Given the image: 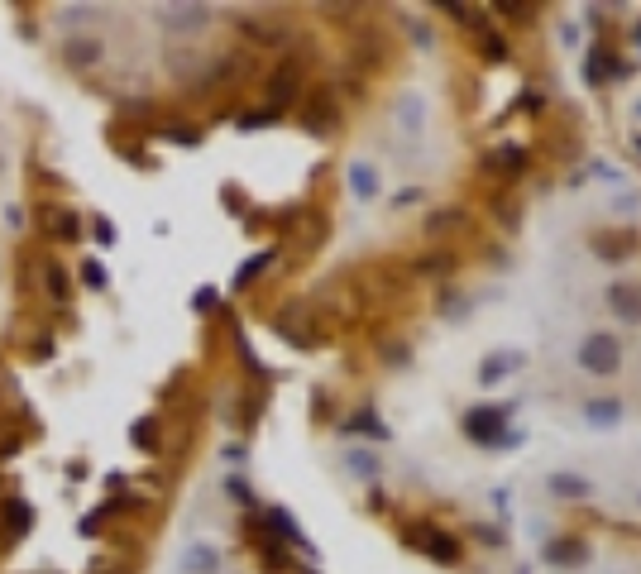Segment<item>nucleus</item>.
<instances>
[{"mask_svg":"<svg viewBox=\"0 0 641 574\" xmlns=\"http://www.w3.org/2000/svg\"><path fill=\"white\" fill-rule=\"evenodd\" d=\"M335 431L345 436V441H354V436H369L374 445H383V441H393V431L378 421V412H374V402H364V407H354L350 417L345 421H335Z\"/></svg>","mask_w":641,"mask_h":574,"instance_id":"20","label":"nucleus"},{"mask_svg":"<svg viewBox=\"0 0 641 574\" xmlns=\"http://www.w3.org/2000/svg\"><path fill=\"white\" fill-rule=\"evenodd\" d=\"M235 34L249 39V53H254V48H268V53H273V48H283V53H288V44H292L288 24L268 20V15H240V20H235Z\"/></svg>","mask_w":641,"mask_h":574,"instance_id":"11","label":"nucleus"},{"mask_svg":"<svg viewBox=\"0 0 641 574\" xmlns=\"http://www.w3.org/2000/svg\"><path fill=\"white\" fill-rule=\"evenodd\" d=\"M182 570L187 574H216L221 570V551H216V546H206V541H197V546H187Z\"/></svg>","mask_w":641,"mask_h":574,"instance_id":"32","label":"nucleus"},{"mask_svg":"<svg viewBox=\"0 0 641 574\" xmlns=\"http://www.w3.org/2000/svg\"><path fill=\"white\" fill-rule=\"evenodd\" d=\"M345 182H350V197L354 201H378V192H383L378 168H374V163H364V158H354L350 168H345Z\"/></svg>","mask_w":641,"mask_h":574,"instance_id":"26","label":"nucleus"},{"mask_svg":"<svg viewBox=\"0 0 641 574\" xmlns=\"http://www.w3.org/2000/svg\"><path fill=\"white\" fill-rule=\"evenodd\" d=\"M417 201H421V187H407V192L393 197V211H398V206H417Z\"/></svg>","mask_w":641,"mask_h":574,"instance_id":"49","label":"nucleus"},{"mask_svg":"<svg viewBox=\"0 0 641 574\" xmlns=\"http://www.w3.org/2000/svg\"><path fill=\"white\" fill-rule=\"evenodd\" d=\"M106 144H111V154L125 158L130 168H139V173H158V158L144 149V144H149V134H144V130H125V125H111Z\"/></svg>","mask_w":641,"mask_h":574,"instance_id":"14","label":"nucleus"},{"mask_svg":"<svg viewBox=\"0 0 641 574\" xmlns=\"http://www.w3.org/2000/svg\"><path fill=\"white\" fill-rule=\"evenodd\" d=\"M627 144H632V149H637V154H641V134H627Z\"/></svg>","mask_w":641,"mask_h":574,"instance_id":"54","label":"nucleus"},{"mask_svg":"<svg viewBox=\"0 0 641 574\" xmlns=\"http://www.w3.org/2000/svg\"><path fill=\"white\" fill-rule=\"evenodd\" d=\"M402 541H407L412 551L426 555L431 565H445V570H455V565L465 560L460 541H455L450 531H441L436 522H412V527H402Z\"/></svg>","mask_w":641,"mask_h":574,"instance_id":"6","label":"nucleus"},{"mask_svg":"<svg viewBox=\"0 0 641 574\" xmlns=\"http://www.w3.org/2000/svg\"><path fill=\"white\" fill-rule=\"evenodd\" d=\"M34 292L44 297L48 311L77 307V278H72V268H67L53 249H34Z\"/></svg>","mask_w":641,"mask_h":574,"instance_id":"3","label":"nucleus"},{"mask_svg":"<svg viewBox=\"0 0 641 574\" xmlns=\"http://www.w3.org/2000/svg\"><path fill=\"white\" fill-rule=\"evenodd\" d=\"M398 125L407 139H421L426 134V96H417V91H402L398 96Z\"/></svg>","mask_w":641,"mask_h":574,"instance_id":"28","label":"nucleus"},{"mask_svg":"<svg viewBox=\"0 0 641 574\" xmlns=\"http://www.w3.org/2000/svg\"><path fill=\"white\" fill-rule=\"evenodd\" d=\"M632 72H637V63L618 58L608 44H589V53H584V82H594V87L618 82V77H632Z\"/></svg>","mask_w":641,"mask_h":574,"instance_id":"17","label":"nucleus"},{"mask_svg":"<svg viewBox=\"0 0 641 574\" xmlns=\"http://www.w3.org/2000/svg\"><path fill=\"white\" fill-rule=\"evenodd\" d=\"M465 221V216H460V211H441V216H436V211H431V216H426V230H431V235H436V230H450V225H460Z\"/></svg>","mask_w":641,"mask_h":574,"instance_id":"42","label":"nucleus"},{"mask_svg":"<svg viewBox=\"0 0 641 574\" xmlns=\"http://www.w3.org/2000/svg\"><path fill=\"white\" fill-rule=\"evenodd\" d=\"M541 560L555 565V570H579V565H589V541L584 536H546V546H541Z\"/></svg>","mask_w":641,"mask_h":574,"instance_id":"19","label":"nucleus"},{"mask_svg":"<svg viewBox=\"0 0 641 574\" xmlns=\"http://www.w3.org/2000/svg\"><path fill=\"white\" fill-rule=\"evenodd\" d=\"M187 307L197 311V316H216V311H221V287H216V283H201L197 292H192V302H187Z\"/></svg>","mask_w":641,"mask_h":574,"instance_id":"37","label":"nucleus"},{"mask_svg":"<svg viewBox=\"0 0 641 574\" xmlns=\"http://www.w3.org/2000/svg\"><path fill=\"white\" fill-rule=\"evenodd\" d=\"M63 15H67V24H87L96 15V5H63Z\"/></svg>","mask_w":641,"mask_h":574,"instance_id":"45","label":"nucleus"},{"mask_svg":"<svg viewBox=\"0 0 641 574\" xmlns=\"http://www.w3.org/2000/svg\"><path fill=\"white\" fill-rule=\"evenodd\" d=\"M560 44H579V24H560Z\"/></svg>","mask_w":641,"mask_h":574,"instance_id":"51","label":"nucleus"},{"mask_svg":"<svg viewBox=\"0 0 641 574\" xmlns=\"http://www.w3.org/2000/svg\"><path fill=\"white\" fill-rule=\"evenodd\" d=\"M637 115H641V101H637Z\"/></svg>","mask_w":641,"mask_h":574,"instance_id":"56","label":"nucleus"},{"mask_svg":"<svg viewBox=\"0 0 641 574\" xmlns=\"http://www.w3.org/2000/svg\"><path fill=\"white\" fill-rule=\"evenodd\" d=\"M29 225L53 249H77V244L87 240V216L77 211V201H67V197H34Z\"/></svg>","mask_w":641,"mask_h":574,"instance_id":"1","label":"nucleus"},{"mask_svg":"<svg viewBox=\"0 0 641 574\" xmlns=\"http://www.w3.org/2000/svg\"><path fill=\"white\" fill-rule=\"evenodd\" d=\"M479 48H484V58L488 63H508L512 58V48L498 39V34H479Z\"/></svg>","mask_w":641,"mask_h":574,"instance_id":"41","label":"nucleus"},{"mask_svg":"<svg viewBox=\"0 0 641 574\" xmlns=\"http://www.w3.org/2000/svg\"><path fill=\"white\" fill-rule=\"evenodd\" d=\"M307 72H311V44H292L264 82V106L273 115H288L302 96H307Z\"/></svg>","mask_w":641,"mask_h":574,"instance_id":"2","label":"nucleus"},{"mask_svg":"<svg viewBox=\"0 0 641 574\" xmlns=\"http://www.w3.org/2000/svg\"><path fill=\"white\" fill-rule=\"evenodd\" d=\"M340 464H345V474H354L359 484H369V488L383 479V460H378L374 450H364V445H350V450L340 455Z\"/></svg>","mask_w":641,"mask_h":574,"instance_id":"24","label":"nucleus"},{"mask_svg":"<svg viewBox=\"0 0 641 574\" xmlns=\"http://www.w3.org/2000/svg\"><path fill=\"white\" fill-rule=\"evenodd\" d=\"M149 139H168V144H177V149H201V144H206V130H201L197 120H182V115H163L154 130H149Z\"/></svg>","mask_w":641,"mask_h":574,"instance_id":"21","label":"nucleus"},{"mask_svg":"<svg viewBox=\"0 0 641 574\" xmlns=\"http://www.w3.org/2000/svg\"><path fill=\"white\" fill-rule=\"evenodd\" d=\"M517 106H522V111H531V115H541L546 111V96H541V91H522V101H517Z\"/></svg>","mask_w":641,"mask_h":574,"instance_id":"44","label":"nucleus"},{"mask_svg":"<svg viewBox=\"0 0 641 574\" xmlns=\"http://www.w3.org/2000/svg\"><path fill=\"white\" fill-rule=\"evenodd\" d=\"M87 474H91L87 460H67V479H72V484H87Z\"/></svg>","mask_w":641,"mask_h":574,"instance_id":"47","label":"nucleus"},{"mask_svg":"<svg viewBox=\"0 0 641 574\" xmlns=\"http://www.w3.org/2000/svg\"><path fill=\"white\" fill-rule=\"evenodd\" d=\"M221 201H225V211H230V216H240V221L249 216V197H244L240 182H225V187H221Z\"/></svg>","mask_w":641,"mask_h":574,"instance_id":"40","label":"nucleus"},{"mask_svg":"<svg viewBox=\"0 0 641 574\" xmlns=\"http://www.w3.org/2000/svg\"><path fill=\"white\" fill-rule=\"evenodd\" d=\"M546 493H551V498H565V503H579V498L594 493V479H584V474H575V469H560V474L546 479Z\"/></svg>","mask_w":641,"mask_h":574,"instance_id":"29","label":"nucleus"},{"mask_svg":"<svg viewBox=\"0 0 641 574\" xmlns=\"http://www.w3.org/2000/svg\"><path fill=\"white\" fill-rule=\"evenodd\" d=\"M221 455H225V464H244L249 460V445H225Z\"/></svg>","mask_w":641,"mask_h":574,"instance_id":"48","label":"nucleus"},{"mask_svg":"<svg viewBox=\"0 0 641 574\" xmlns=\"http://www.w3.org/2000/svg\"><path fill=\"white\" fill-rule=\"evenodd\" d=\"M627 44H632V48H637V53H641V20L632 24V34H627Z\"/></svg>","mask_w":641,"mask_h":574,"instance_id":"53","label":"nucleus"},{"mask_svg":"<svg viewBox=\"0 0 641 574\" xmlns=\"http://www.w3.org/2000/svg\"><path fill=\"white\" fill-rule=\"evenodd\" d=\"M575 364L584 369V374L613 378L622 369V340H618V335H608V331H589L584 340H579Z\"/></svg>","mask_w":641,"mask_h":574,"instance_id":"9","label":"nucleus"},{"mask_svg":"<svg viewBox=\"0 0 641 574\" xmlns=\"http://www.w3.org/2000/svg\"><path fill=\"white\" fill-rule=\"evenodd\" d=\"M34 527H39V508L15 488H0V555L24 546L34 536Z\"/></svg>","mask_w":641,"mask_h":574,"instance_id":"5","label":"nucleus"},{"mask_svg":"<svg viewBox=\"0 0 641 574\" xmlns=\"http://www.w3.org/2000/svg\"><path fill=\"white\" fill-rule=\"evenodd\" d=\"M87 574H144V565L130 555H96Z\"/></svg>","mask_w":641,"mask_h":574,"instance_id":"35","label":"nucleus"},{"mask_svg":"<svg viewBox=\"0 0 641 574\" xmlns=\"http://www.w3.org/2000/svg\"><path fill=\"white\" fill-rule=\"evenodd\" d=\"M608 307H613L618 321L641 326V283H613L608 287Z\"/></svg>","mask_w":641,"mask_h":574,"instance_id":"25","label":"nucleus"},{"mask_svg":"<svg viewBox=\"0 0 641 574\" xmlns=\"http://www.w3.org/2000/svg\"><path fill=\"white\" fill-rule=\"evenodd\" d=\"M15 345H20V359L24 364H53L58 359V335H53V326H48L44 316L34 321V326H15Z\"/></svg>","mask_w":641,"mask_h":574,"instance_id":"12","label":"nucleus"},{"mask_svg":"<svg viewBox=\"0 0 641 574\" xmlns=\"http://www.w3.org/2000/svg\"><path fill=\"white\" fill-rule=\"evenodd\" d=\"M211 15H216V10H211V5H158L154 10V20H158V29H163V34H201V29H206V24H211Z\"/></svg>","mask_w":641,"mask_h":574,"instance_id":"16","label":"nucleus"},{"mask_svg":"<svg viewBox=\"0 0 641 574\" xmlns=\"http://www.w3.org/2000/svg\"><path fill=\"white\" fill-rule=\"evenodd\" d=\"M278 120H283V115H273V111H268V106H259V111H240V115H235V130H240V134H254V130H273V125H278Z\"/></svg>","mask_w":641,"mask_h":574,"instance_id":"36","label":"nucleus"},{"mask_svg":"<svg viewBox=\"0 0 641 574\" xmlns=\"http://www.w3.org/2000/svg\"><path fill=\"white\" fill-rule=\"evenodd\" d=\"M297 125H302V134L331 139L340 130V96H335V87H311L302 96V106H297Z\"/></svg>","mask_w":641,"mask_h":574,"instance_id":"7","label":"nucleus"},{"mask_svg":"<svg viewBox=\"0 0 641 574\" xmlns=\"http://www.w3.org/2000/svg\"><path fill=\"white\" fill-rule=\"evenodd\" d=\"M307 574H311V570H307Z\"/></svg>","mask_w":641,"mask_h":574,"instance_id":"58","label":"nucleus"},{"mask_svg":"<svg viewBox=\"0 0 641 574\" xmlns=\"http://www.w3.org/2000/svg\"><path fill=\"white\" fill-rule=\"evenodd\" d=\"M24 221H29V216H24V206H5V225H15V230H20Z\"/></svg>","mask_w":641,"mask_h":574,"instance_id":"50","label":"nucleus"},{"mask_svg":"<svg viewBox=\"0 0 641 574\" xmlns=\"http://www.w3.org/2000/svg\"><path fill=\"white\" fill-rule=\"evenodd\" d=\"M87 235L96 249H115L120 244V230H115L111 216H101V211H91V221H87Z\"/></svg>","mask_w":641,"mask_h":574,"instance_id":"34","label":"nucleus"},{"mask_svg":"<svg viewBox=\"0 0 641 574\" xmlns=\"http://www.w3.org/2000/svg\"><path fill=\"white\" fill-rule=\"evenodd\" d=\"M398 24L407 29V39H412L417 48H436V29H431L426 20H417V15H402Z\"/></svg>","mask_w":641,"mask_h":574,"instance_id":"39","label":"nucleus"},{"mask_svg":"<svg viewBox=\"0 0 641 574\" xmlns=\"http://www.w3.org/2000/svg\"><path fill=\"white\" fill-rule=\"evenodd\" d=\"M58 58H63L67 72H96V67L106 63V39H96V34H67Z\"/></svg>","mask_w":641,"mask_h":574,"instance_id":"15","label":"nucleus"},{"mask_svg":"<svg viewBox=\"0 0 641 574\" xmlns=\"http://www.w3.org/2000/svg\"><path fill=\"white\" fill-rule=\"evenodd\" d=\"M378 354H383L388 369H412V345H407V340H383Z\"/></svg>","mask_w":641,"mask_h":574,"instance_id":"38","label":"nucleus"},{"mask_svg":"<svg viewBox=\"0 0 641 574\" xmlns=\"http://www.w3.org/2000/svg\"><path fill=\"white\" fill-rule=\"evenodd\" d=\"M584 24H594L598 29V24H603V5H589V10H584Z\"/></svg>","mask_w":641,"mask_h":574,"instance_id":"52","label":"nucleus"},{"mask_svg":"<svg viewBox=\"0 0 641 574\" xmlns=\"http://www.w3.org/2000/svg\"><path fill=\"white\" fill-rule=\"evenodd\" d=\"M125 436H130V445L139 450V455L163 460V450H168V417H163V412H139Z\"/></svg>","mask_w":641,"mask_h":574,"instance_id":"13","label":"nucleus"},{"mask_svg":"<svg viewBox=\"0 0 641 574\" xmlns=\"http://www.w3.org/2000/svg\"><path fill=\"white\" fill-rule=\"evenodd\" d=\"M512 412H517V402H474L465 417H460V431L469 436V445H479V450H498L503 436H508Z\"/></svg>","mask_w":641,"mask_h":574,"instance_id":"4","label":"nucleus"},{"mask_svg":"<svg viewBox=\"0 0 641 574\" xmlns=\"http://www.w3.org/2000/svg\"><path fill=\"white\" fill-rule=\"evenodd\" d=\"M283 264V244H268V249H254L240 268H235V278H230V292H254V287L264 283L273 268Z\"/></svg>","mask_w":641,"mask_h":574,"instance_id":"18","label":"nucleus"},{"mask_svg":"<svg viewBox=\"0 0 641 574\" xmlns=\"http://www.w3.org/2000/svg\"><path fill=\"white\" fill-rule=\"evenodd\" d=\"M493 15H517V20H527V15H536V5H522V0L512 5V0H498V5H493Z\"/></svg>","mask_w":641,"mask_h":574,"instance_id":"43","label":"nucleus"},{"mask_svg":"<svg viewBox=\"0 0 641 574\" xmlns=\"http://www.w3.org/2000/svg\"><path fill=\"white\" fill-rule=\"evenodd\" d=\"M484 173H493V177H508V182H517V177L527 173V149H522V144H498V149H488V158H484Z\"/></svg>","mask_w":641,"mask_h":574,"instance_id":"22","label":"nucleus"},{"mask_svg":"<svg viewBox=\"0 0 641 574\" xmlns=\"http://www.w3.org/2000/svg\"><path fill=\"white\" fill-rule=\"evenodd\" d=\"M106 488H111V493H130V474H125V469H111V474H106Z\"/></svg>","mask_w":641,"mask_h":574,"instance_id":"46","label":"nucleus"},{"mask_svg":"<svg viewBox=\"0 0 641 574\" xmlns=\"http://www.w3.org/2000/svg\"><path fill=\"white\" fill-rule=\"evenodd\" d=\"M268 326H273L278 340H288L292 350H316L321 345V331H316V316H311L307 302H283Z\"/></svg>","mask_w":641,"mask_h":574,"instance_id":"8","label":"nucleus"},{"mask_svg":"<svg viewBox=\"0 0 641 574\" xmlns=\"http://www.w3.org/2000/svg\"><path fill=\"white\" fill-rule=\"evenodd\" d=\"M517 574H531V570H527V565H522V570H517Z\"/></svg>","mask_w":641,"mask_h":574,"instance_id":"55","label":"nucleus"},{"mask_svg":"<svg viewBox=\"0 0 641 574\" xmlns=\"http://www.w3.org/2000/svg\"><path fill=\"white\" fill-rule=\"evenodd\" d=\"M522 364H527V354L522 350H493L484 364H479V374L474 378H479V388H493V383H503V378L517 374Z\"/></svg>","mask_w":641,"mask_h":574,"instance_id":"23","label":"nucleus"},{"mask_svg":"<svg viewBox=\"0 0 641 574\" xmlns=\"http://www.w3.org/2000/svg\"><path fill=\"white\" fill-rule=\"evenodd\" d=\"M225 498L235 503L240 512H259V498H254V488H249V479L244 474H225Z\"/></svg>","mask_w":641,"mask_h":574,"instance_id":"33","label":"nucleus"},{"mask_svg":"<svg viewBox=\"0 0 641 574\" xmlns=\"http://www.w3.org/2000/svg\"><path fill=\"white\" fill-rule=\"evenodd\" d=\"M436 311H441L445 321H465L469 311H474V302H469L455 283H441V287H436Z\"/></svg>","mask_w":641,"mask_h":574,"instance_id":"31","label":"nucleus"},{"mask_svg":"<svg viewBox=\"0 0 641 574\" xmlns=\"http://www.w3.org/2000/svg\"><path fill=\"white\" fill-rule=\"evenodd\" d=\"M254 517H259V527H264L273 541H283L288 551H302L307 560H316V546H311V536L297 527V517H292L283 503H273V508H259Z\"/></svg>","mask_w":641,"mask_h":574,"instance_id":"10","label":"nucleus"},{"mask_svg":"<svg viewBox=\"0 0 641 574\" xmlns=\"http://www.w3.org/2000/svg\"><path fill=\"white\" fill-rule=\"evenodd\" d=\"M29 574H39V570H29Z\"/></svg>","mask_w":641,"mask_h":574,"instance_id":"57","label":"nucleus"},{"mask_svg":"<svg viewBox=\"0 0 641 574\" xmlns=\"http://www.w3.org/2000/svg\"><path fill=\"white\" fill-rule=\"evenodd\" d=\"M579 417L589 421V426H598V431H613V426H622L627 407H622V398H589L579 407Z\"/></svg>","mask_w":641,"mask_h":574,"instance_id":"27","label":"nucleus"},{"mask_svg":"<svg viewBox=\"0 0 641 574\" xmlns=\"http://www.w3.org/2000/svg\"><path fill=\"white\" fill-rule=\"evenodd\" d=\"M72 278H77V287H87V292H106L111 287V268L101 264V254H82Z\"/></svg>","mask_w":641,"mask_h":574,"instance_id":"30","label":"nucleus"}]
</instances>
